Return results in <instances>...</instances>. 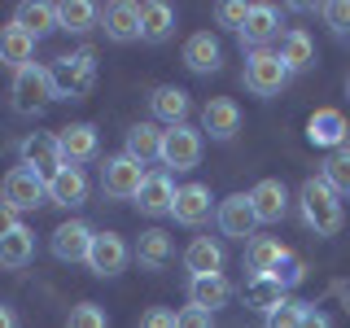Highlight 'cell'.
I'll list each match as a JSON object with an SVG mask.
<instances>
[{"label": "cell", "mask_w": 350, "mask_h": 328, "mask_svg": "<svg viewBox=\"0 0 350 328\" xmlns=\"http://www.w3.org/2000/svg\"><path fill=\"white\" fill-rule=\"evenodd\" d=\"M298 206H302L306 228H315V236H337L342 232V223H346L342 197L328 189L324 180H306L298 189Z\"/></svg>", "instance_id": "obj_1"}, {"label": "cell", "mask_w": 350, "mask_h": 328, "mask_svg": "<svg viewBox=\"0 0 350 328\" xmlns=\"http://www.w3.org/2000/svg\"><path fill=\"white\" fill-rule=\"evenodd\" d=\"M49 70H53L57 101H83V96L92 92V83H96V57H92V49L66 53V57H57V66H49Z\"/></svg>", "instance_id": "obj_2"}, {"label": "cell", "mask_w": 350, "mask_h": 328, "mask_svg": "<svg viewBox=\"0 0 350 328\" xmlns=\"http://www.w3.org/2000/svg\"><path fill=\"white\" fill-rule=\"evenodd\" d=\"M14 109L18 114H40L49 101H57V87H53V70L49 66H22V70L14 74Z\"/></svg>", "instance_id": "obj_3"}, {"label": "cell", "mask_w": 350, "mask_h": 328, "mask_svg": "<svg viewBox=\"0 0 350 328\" xmlns=\"http://www.w3.org/2000/svg\"><path fill=\"white\" fill-rule=\"evenodd\" d=\"M149 171L140 167L136 158H127V153H118V158H105L101 167V189L105 197H114V202H136L140 189H145Z\"/></svg>", "instance_id": "obj_4"}, {"label": "cell", "mask_w": 350, "mask_h": 328, "mask_svg": "<svg viewBox=\"0 0 350 328\" xmlns=\"http://www.w3.org/2000/svg\"><path fill=\"white\" fill-rule=\"evenodd\" d=\"M0 202L14 206V210H40L44 202H49V180L36 175L31 167H14L5 175V184H0Z\"/></svg>", "instance_id": "obj_5"}, {"label": "cell", "mask_w": 350, "mask_h": 328, "mask_svg": "<svg viewBox=\"0 0 350 328\" xmlns=\"http://www.w3.org/2000/svg\"><path fill=\"white\" fill-rule=\"evenodd\" d=\"M284 83H289V66H284L271 49H258V53L245 57V87L254 96H276Z\"/></svg>", "instance_id": "obj_6"}, {"label": "cell", "mask_w": 350, "mask_h": 328, "mask_svg": "<svg viewBox=\"0 0 350 328\" xmlns=\"http://www.w3.org/2000/svg\"><path fill=\"white\" fill-rule=\"evenodd\" d=\"M162 162L175 171H193L202 162V131L180 123V127H167L162 131Z\"/></svg>", "instance_id": "obj_7"}, {"label": "cell", "mask_w": 350, "mask_h": 328, "mask_svg": "<svg viewBox=\"0 0 350 328\" xmlns=\"http://www.w3.org/2000/svg\"><path fill=\"white\" fill-rule=\"evenodd\" d=\"M22 167H31L36 175L53 180V175H57V171L66 167L57 136H53V131H31V136L22 140Z\"/></svg>", "instance_id": "obj_8"}, {"label": "cell", "mask_w": 350, "mask_h": 328, "mask_svg": "<svg viewBox=\"0 0 350 328\" xmlns=\"http://www.w3.org/2000/svg\"><path fill=\"white\" fill-rule=\"evenodd\" d=\"M306 140H311V145H324V149H342L346 140H350L346 114H342V109H333V105L315 109V114L306 118Z\"/></svg>", "instance_id": "obj_9"}, {"label": "cell", "mask_w": 350, "mask_h": 328, "mask_svg": "<svg viewBox=\"0 0 350 328\" xmlns=\"http://www.w3.org/2000/svg\"><path fill=\"white\" fill-rule=\"evenodd\" d=\"M219 228H224V236H237V241L254 236L258 215H254V206H250V193H232V197L219 202Z\"/></svg>", "instance_id": "obj_10"}, {"label": "cell", "mask_w": 350, "mask_h": 328, "mask_svg": "<svg viewBox=\"0 0 350 328\" xmlns=\"http://www.w3.org/2000/svg\"><path fill=\"white\" fill-rule=\"evenodd\" d=\"M88 267L96 276H118L127 267V241L118 232H96L92 236V249H88Z\"/></svg>", "instance_id": "obj_11"}, {"label": "cell", "mask_w": 350, "mask_h": 328, "mask_svg": "<svg viewBox=\"0 0 350 328\" xmlns=\"http://www.w3.org/2000/svg\"><path fill=\"white\" fill-rule=\"evenodd\" d=\"M202 131H211V140H232L241 131V105L232 96H211L202 109Z\"/></svg>", "instance_id": "obj_12"}, {"label": "cell", "mask_w": 350, "mask_h": 328, "mask_svg": "<svg viewBox=\"0 0 350 328\" xmlns=\"http://www.w3.org/2000/svg\"><path fill=\"white\" fill-rule=\"evenodd\" d=\"M92 228L79 223V219H70V223L53 228V254L62 262H88V249H92Z\"/></svg>", "instance_id": "obj_13"}, {"label": "cell", "mask_w": 350, "mask_h": 328, "mask_svg": "<svg viewBox=\"0 0 350 328\" xmlns=\"http://www.w3.org/2000/svg\"><path fill=\"white\" fill-rule=\"evenodd\" d=\"M250 206H254L258 223H280L284 210H289V189L280 180H258L250 189Z\"/></svg>", "instance_id": "obj_14"}, {"label": "cell", "mask_w": 350, "mask_h": 328, "mask_svg": "<svg viewBox=\"0 0 350 328\" xmlns=\"http://www.w3.org/2000/svg\"><path fill=\"white\" fill-rule=\"evenodd\" d=\"M171 219L184 228H197L211 219V189L206 184H184L180 193H175V206H171Z\"/></svg>", "instance_id": "obj_15"}, {"label": "cell", "mask_w": 350, "mask_h": 328, "mask_svg": "<svg viewBox=\"0 0 350 328\" xmlns=\"http://www.w3.org/2000/svg\"><path fill=\"white\" fill-rule=\"evenodd\" d=\"M219 62H224V49H219V40L211 31H197V36L184 40V66L193 74H215Z\"/></svg>", "instance_id": "obj_16"}, {"label": "cell", "mask_w": 350, "mask_h": 328, "mask_svg": "<svg viewBox=\"0 0 350 328\" xmlns=\"http://www.w3.org/2000/svg\"><path fill=\"white\" fill-rule=\"evenodd\" d=\"M57 145H62L66 167H79V162L96 158V127L92 123H70V127L57 131Z\"/></svg>", "instance_id": "obj_17"}, {"label": "cell", "mask_w": 350, "mask_h": 328, "mask_svg": "<svg viewBox=\"0 0 350 328\" xmlns=\"http://www.w3.org/2000/svg\"><path fill=\"white\" fill-rule=\"evenodd\" d=\"M31 57H36V36H27L18 22L0 27V66H9L18 74L22 66H31Z\"/></svg>", "instance_id": "obj_18"}, {"label": "cell", "mask_w": 350, "mask_h": 328, "mask_svg": "<svg viewBox=\"0 0 350 328\" xmlns=\"http://www.w3.org/2000/svg\"><path fill=\"white\" fill-rule=\"evenodd\" d=\"M49 202L53 206H83L88 202V175L79 171V167H62L57 175L49 180Z\"/></svg>", "instance_id": "obj_19"}, {"label": "cell", "mask_w": 350, "mask_h": 328, "mask_svg": "<svg viewBox=\"0 0 350 328\" xmlns=\"http://www.w3.org/2000/svg\"><path fill=\"white\" fill-rule=\"evenodd\" d=\"M175 193H180V189L171 184V175L167 171H153L149 180H145V189H140V197H136L140 215H171Z\"/></svg>", "instance_id": "obj_20"}, {"label": "cell", "mask_w": 350, "mask_h": 328, "mask_svg": "<svg viewBox=\"0 0 350 328\" xmlns=\"http://www.w3.org/2000/svg\"><path fill=\"white\" fill-rule=\"evenodd\" d=\"M105 36L114 44H131L140 40V5H131V0H118V5L105 9Z\"/></svg>", "instance_id": "obj_21"}, {"label": "cell", "mask_w": 350, "mask_h": 328, "mask_svg": "<svg viewBox=\"0 0 350 328\" xmlns=\"http://www.w3.org/2000/svg\"><path fill=\"white\" fill-rule=\"evenodd\" d=\"M149 109H153V118H162L167 127H180V123H189V92L167 83L149 96Z\"/></svg>", "instance_id": "obj_22"}, {"label": "cell", "mask_w": 350, "mask_h": 328, "mask_svg": "<svg viewBox=\"0 0 350 328\" xmlns=\"http://www.w3.org/2000/svg\"><path fill=\"white\" fill-rule=\"evenodd\" d=\"M14 22L27 36H49V31H57V5H49V0H27V5L14 9Z\"/></svg>", "instance_id": "obj_23"}, {"label": "cell", "mask_w": 350, "mask_h": 328, "mask_svg": "<svg viewBox=\"0 0 350 328\" xmlns=\"http://www.w3.org/2000/svg\"><path fill=\"white\" fill-rule=\"evenodd\" d=\"M232 298V284L224 280V271L219 276H193L189 280V302L202 306V311H219V306H228Z\"/></svg>", "instance_id": "obj_24"}, {"label": "cell", "mask_w": 350, "mask_h": 328, "mask_svg": "<svg viewBox=\"0 0 350 328\" xmlns=\"http://www.w3.org/2000/svg\"><path fill=\"white\" fill-rule=\"evenodd\" d=\"M175 31V9L167 0H149V5H140V40L149 44H162Z\"/></svg>", "instance_id": "obj_25"}, {"label": "cell", "mask_w": 350, "mask_h": 328, "mask_svg": "<svg viewBox=\"0 0 350 328\" xmlns=\"http://www.w3.org/2000/svg\"><path fill=\"white\" fill-rule=\"evenodd\" d=\"M276 31H280L276 5H250V18H245V31H241V40L254 44V53H258L267 40H276Z\"/></svg>", "instance_id": "obj_26"}, {"label": "cell", "mask_w": 350, "mask_h": 328, "mask_svg": "<svg viewBox=\"0 0 350 328\" xmlns=\"http://www.w3.org/2000/svg\"><path fill=\"white\" fill-rule=\"evenodd\" d=\"M184 267H189L193 276H219V267H224V249H219V241H211V236L189 241V249H184Z\"/></svg>", "instance_id": "obj_27"}, {"label": "cell", "mask_w": 350, "mask_h": 328, "mask_svg": "<svg viewBox=\"0 0 350 328\" xmlns=\"http://www.w3.org/2000/svg\"><path fill=\"white\" fill-rule=\"evenodd\" d=\"M31 258H36V232H31V228H14V232L0 236V267L18 271V267H27Z\"/></svg>", "instance_id": "obj_28"}, {"label": "cell", "mask_w": 350, "mask_h": 328, "mask_svg": "<svg viewBox=\"0 0 350 328\" xmlns=\"http://www.w3.org/2000/svg\"><path fill=\"white\" fill-rule=\"evenodd\" d=\"M276 57L289 66V74L293 70H306V66L315 62V44H311V36H306L302 27H289L280 36V49H276Z\"/></svg>", "instance_id": "obj_29"}, {"label": "cell", "mask_w": 350, "mask_h": 328, "mask_svg": "<svg viewBox=\"0 0 350 328\" xmlns=\"http://www.w3.org/2000/svg\"><path fill=\"white\" fill-rule=\"evenodd\" d=\"M127 158H136L140 167L153 158H162V127L158 123H136L127 131Z\"/></svg>", "instance_id": "obj_30"}, {"label": "cell", "mask_w": 350, "mask_h": 328, "mask_svg": "<svg viewBox=\"0 0 350 328\" xmlns=\"http://www.w3.org/2000/svg\"><path fill=\"white\" fill-rule=\"evenodd\" d=\"M284 258V245L276 236H250L245 245V267L254 271V276H271V267Z\"/></svg>", "instance_id": "obj_31"}, {"label": "cell", "mask_w": 350, "mask_h": 328, "mask_svg": "<svg viewBox=\"0 0 350 328\" xmlns=\"http://www.w3.org/2000/svg\"><path fill=\"white\" fill-rule=\"evenodd\" d=\"M57 27L75 31V36L92 31L96 27V5H92V0H62V5H57Z\"/></svg>", "instance_id": "obj_32"}, {"label": "cell", "mask_w": 350, "mask_h": 328, "mask_svg": "<svg viewBox=\"0 0 350 328\" xmlns=\"http://www.w3.org/2000/svg\"><path fill=\"white\" fill-rule=\"evenodd\" d=\"M284 293L289 289H284L280 280H271V276H254L245 284V302L254 306V311H276V306L284 302Z\"/></svg>", "instance_id": "obj_33"}, {"label": "cell", "mask_w": 350, "mask_h": 328, "mask_svg": "<svg viewBox=\"0 0 350 328\" xmlns=\"http://www.w3.org/2000/svg\"><path fill=\"white\" fill-rule=\"evenodd\" d=\"M320 180H324L337 197H346V193H350V145H342V149L328 153V158H324V171H320Z\"/></svg>", "instance_id": "obj_34"}, {"label": "cell", "mask_w": 350, "mask_h": 328, "mask_svg": "<svg viewBox=\"0 0 350 328\" xmlns=\"http://www.w3.org/2000/svg\"><path fill=\"white\" fill-rule=\"evenodd\" d=\"M136 258L145 262V267H162V262L171 258V236L158 232V228L140 232V241H136Z\"/></svg>", "instance_id": "obj_35"}, {"label": "cell", "mask_w": 350, "mask_h": 328, "mask_svg": "<svg viewBox=\"0 0 350 328\" xmlns=\"http://www.w3.org/2000/svg\"><path fill=\"white\" fill-rule=\"evenodd\" d=\"M302 276H306V262L293 254V249H284V258L271 267V280H280L284 289H293V284H302Z\"/></svg>", "instance_id": "obj_36"}, {"label": "cell", "mask_w": 350, "mask_h": 328, "mask_svg": "<svg viewBox=\"0 0 350 328\" xmlns=\"http://www.w3.org/2000/svg\"><path fill=\"white\" fill-rule=\"evenodd\" d=\"M302 315H306V302L284 298L276 311H267V328H302Z\"/></svg>", "instance_id": "obj_37"}, {"label": "cell", "mask_w": 350, "mask_h": 328, "mask_svg": "<svg viewBox=\"0 0 350 328\" xmlns=\"http://www.w3.org/2000/svg\"><path fill=\"white\" fill-rule=\"evenodd\" d=\"M66 328H109V320H105V311L96 302H79L70 311V320H66Z\"/></svg>", "instance_id": "obj_38"}, {"label": "cell", "mask_w": 350, "mask_h": 328, "mask_svg": "<svg viewBox=\"0 0 350 328\" xmlns=\"http://www.w3.org/2000/svg\"><path fill=\"white\" fill-rule=\"evenodd\" d=\"M215 18H219V27H232V31H245L250 5H241V0H224V5H215Z\"/></svg>", "instance_id": "obj_39"}, {"label": "cell", "mask_w": 350, "mask_h": 328, "mask_svg": "<svg viewBox=\"0 0 350 328\" xmlns=\"http://www.w3.org/2000/svg\"><path fill=\"white\" fill-rule=\"evenodd\" d=\"M320 14H324V22L333 31H350V0H328Z\"/></svg>", "instance_id": "obj_40"}, {"label": "cell", "mask_w": 350, "mask_h": 328, "mask_svg": "<svg viewBox=\"0 0 350 328\" xmlns=\"http://www.w3.org/2000/svg\"><path fill=\"white\" fill-rule=\"evenodd\" d=\"M175 328H215V320L202 306H184V311H175Z\"/></svg>", "instance_id": "obj_41"}, {"label": "cell", "mask_w": 350, "mask_h": 328, "mask_svg": "<svg viewBox=\"0 0 350 328\" xmlns=\"http://www.w3.org/2000/svg\"><path fill=\"white\" fill-rule=\"evenodd\" d=\"M140 328H175V311H167V306H149Z\"/></svg>", "instance_id": "obj_42"}, {"label": "cell", "mask_w": 350, "mask_h": 328, "mask_svg": "<svg viewBox=\"0 0 350 328\" xmlns=\"http://www.w3.org/2000/svg\"><path fill=\"white\" fill-rule=\"evenodd\" d=\"M14 228H22V223H18V210L0 202V236H5V232H14Z\"/></svg>", "instance_id": "obj_43"}, {"label": "cell", "mask_w": 350, "mask_h": 328, "mask_svg": "<svg viewBox=\"0 0 350 328\" xmlns=\"http://www.w3.org/2000/svg\"><path fill=\"white\" fill-rule=\"evenodd\" d=\"M302 328H328V315H324V311H311V306H306V315H302Z\"/></svg>", "instance_id": "obj_44"}, {"label": "cell", "mask_w": 350, "mask_h": 328, "mask_svg": "<svg viewBox=\"0 0 350 328\" xmlns=\"http://www.w3.org/2000/svg\"><path fill=\"white\" fill-rule=\"evenodd\" d=\"M0 328H18V320H14V311H9L5 302H0Z\"/></svg>", "instance_id": "obj_45"}, {"label": "cell", "mask_w": 350, "mask_h": 328, "mask_svg": "<svg viewBox=\"0 0 350 328\" xmlns=\"http://www.w3.org/2000/svg\"><path fill=\"white\" fill-rule=\"evenodd\" d=\"M346 92H350V79H346Z\"/></svg>", "instance_id": "obj_46"}, {"label": "cell", "mask_w": 350, "mask_h": 328, "mask_svg": "<svg viewBox=\"0 0 350 328\" xmlns=\"http://www.w3.org/2000/svg\"><path fill=\"white\" fill-rule=\"evenodd\" d=\"M346 145H350V140H346Z\"/></svg>", "instance_id": "obj_47"}]
</instances>
